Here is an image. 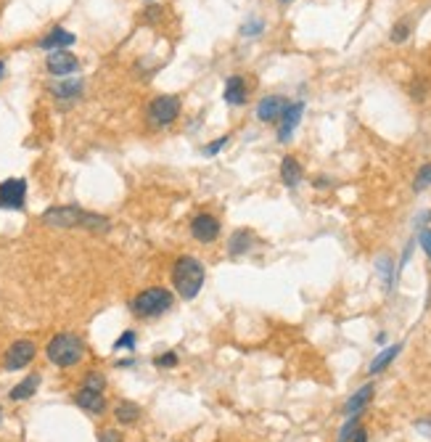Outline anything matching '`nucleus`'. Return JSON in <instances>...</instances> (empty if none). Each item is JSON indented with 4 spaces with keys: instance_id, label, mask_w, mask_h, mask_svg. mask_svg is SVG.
<instances>
[{
    "instance_id": "obj_31",
    "label": "nucleus",
    "mask_w": 431,
    "mask_h": 442,
    "mask_svg": "<svg viewBox=\"0 0 431 442\" xmlns=\"http://www.w3.org/2000/svg\"><path fill=\"white\" fill-rule=\"evenodd\" d=\"M418 241H421L423 252H426V257L431 260V231H421V236H418Z\"/></svg>"
},
{
    "instance_id": "obj_6",
    "label": "nucleus",
    "mask_w": 431,
    "mask_h": 442,
    "mask_svg": "<svg viewBox=\"0 0 431 442\" xmlns=\"http://www.w3.org/2000/svg\"><path fill=\"white\" fill-rule=\"evenodd\" d=\"M27 199V180L9 178L0 183V209H21Z\"/></svg>"
},
{
    "instance_id": "obj_12",
    "label": "nucleus",
    "mask_w": 431,
    "mask_h": 442,
    "mask_svg": "<svg viewBox=\"0 0 431 442\" xmlns=\"http://www.w3.org/2000/svg\"><path fill=\"white\" fill-rule=\"evenodd\" d=\"M75 403L93 416H101L106 411V400H103V392H95V389H87V386H80V392L75 395Z\"/></svg>"
},
{
    "instance_id": "obj_25",
    "label": "nucleus",
    "mask_w": 431,
    "mask_h": 442,
    "mask_svg": "<svg viewBox=\"0 0 431 442\" xmlns=\"http://www.w3.org/2000/svg\"><path fill=\"white\" fill-rule=\"evenodd\" d=\"M357 429V416H349V421L341 426V432H339V442H349L352 440V434Z\"/></svg>"
},
{
    "instance_id": "obj_19",
    "label": "nucleus",
    "mask_w": 431,
    "mask_h": 442,
    "mask_svg": "<svg viewBox=\"0 0 431 442\" xmlns=\"http://www.w3.org/2000/svg\"><path fill=\"white\" fill-rule=\"evenodd\" d=\"M114 419L119 423H135L141 419V405L122 400V403H117V408H114Z\"/></svg>"
},
{
    "instance_id": "obj_35",
    "label": "nucleus",
    "mask_w": 431,
    "mask_h": 442,
    "mask_svg": "<svg viewBox=\"0 0 431 442\" xmlns=\"http://www.w3.org/2000/svg\"><path fill=\"white\" fill-rule=\"evenodd\" d=\"M281 3H289V0H281Z\"/></svg>"
},
{
    "instance_id": "obj_18",
    "label": "nucleus",
    "mask_w": 431,
    "mask_h": 442,
    "mask_svg": "<svg viewBox=\"0 0 431 442\" xmlns=\"http://www.w3.org/2000/svg\"><path fill=\"white\" fill-rule=\"evenodd\" d=\"M254 244V236L249 233V231H235L233 236H230V241H228V252L233 254V257H241V254H246L249 249H252Z\"/></svg>"
},
{
    "instance_id": "obj_13",
    "label": "nucleus",
    "mask_w": 431,
    "mask_h": 442,
    "mask_svg": "<svg viewBox=\"0 0 431 442\" xmlns=\"http://www.w3.org/2000/svg\"><path fill=\"white\" fill-rule=\"evenodd\" d=\"M223 98H225V104L230 106H241L246 104V83L241 75H230L225 83V93H223Z\"/></svg>"
},
{
    "instance_id": "obj_21",
    "label": "nucleus",
    "mask_w": 431,
    "mask_h": 442,
    "mask_svg": "<svg viewBox=\"0 0 431 442\" xmlns=\"http://www.w3.org/2000/svg\"><path fill=\"white\" fill-rule=\"evenodd\" d=\"M53 93L58 95V98H77V95L83 93V83L80 80H72V83H61L53 88Z\"/></svg>"
},
{
    "instance_id": "obj_26",
    "label": "nucleus",
    "mask_w": 431,
    "mask_h": 442,
    "mask_svg": "<svg viewBox=\"0 0 431 442\" xmlns=\"http://www.w3.org/2000/svg\"><path fill=\"white\" fill-rule=\"evenodd\" d=\"M228 143H230V135H223V138H217L215 143L204 146V154H206V157H215V154H220V151L225 149Z\"/></svg>"
},
{
    "instance_id": "obj_28",
    "label": "nucleus",
    "mask_w": 431,
    "mask_h": 442,
    "mask_svg": "<svg viewBox=\"0 0 431 442\" xmlns=\"http://www.w3.org/2000/svg\"><path fill=\"white\" fill-rule=\"evenodd\" d=\"M154 366H156V368H175V366H178V355H175V352L159 355V358L154 360Z\"/></svg>"
},
{
    "instance_id": "obj_30",
    "label": "nucleus",
    "mask_w": 431,
    "mask_h": 442,
    "mask_svg": "<svg viewBox=\"0 0 431 442\" xmlns=\"http://www.w3.org/2000/svg\"><path fill=\"white\" fill-rule=\"evenodd\" d=\"M98 442H124V440L117 429H103V432L98 434Z\"/></svg>"
},
{
    "instance_id": "obj_2",
    "label": "nucleus",
    "mask_w": 431,
    "mask_h": 442,
    "mask_svg": "<svg viewBox=\"0 0 431 442\" xmlns=\"http://www.w3.org/2000/svg\"><path fill=\"white\" fill-rule=\"evenodd\" d=\"M204 278H206V270L201 260L193 257V254H183L175 260V268H172V283H175V289L183 300H193L198 297L201 292V286H204Z\"/></svg>"
},
{
    "instance_id": "obj_4",
    "label": "nucleus",
    "mask_w": 431,
    "mask_h": 442,
    "mask_svg": "<svg viewBox=\"0 0 431 442\" xmlns=\"http://www.w3.org/2000/svg\"><path fill=\"white\" fill-rule=\"evenodd\" d=\"M172 307V294L164 286H151L132 300V312L141 318H159Z\"/></svg>"
},
{
    "instance_id": "obj_29",
    "label": "nucleus",
    "mask_w": 431,
    "mask_h": 442,
    "mask_svg": "<svg viewBox=\"0 0 431 442\" xmlns=\"http://www.w3.org/2000/svg\"><path fill=\"white\" fill-rule=\"evenodd\" d=\"M262 21L260 19H254V21H249V24H244V27H241V35H246V38H254V35H260V32H262Z\"/></svg>"
},
{
    "instance_id": "obj_7",
    "label": "nucleus",
    "mask_w": 431,
    "mask_h": 442,
    "mask_svg": "<svg viewBox=\"0 0 431 442\" xmlns=\"http://www.w3.org/2000/svg\"><path fill=\"white\" fill-rule=\"evenodd\" d=\"M38 355V347H35V342H29V339H19V342H14L6 352V368L9 371H19V368H27L32 360Z\"/></svg>"
},
{
    "instance_id": "obj_16",
    "label": "nucleus",
    "mask_w": 431,
    "mask_h": 442,
    "mask_svg": "<svg viewBox=\"0 0 431 442\" xmlns=\"http://www.w3.org/2000/svg\"><path fill=\"white\" fill-rule=\"evenodd\" d=\"M38 386H40V374H29L24 382H19V384L11 389V400H14V403L29 400V397L38 392Z\"/></svg>"
},
{
    "instance_id": "obj_14",
    "label": "nucleus",
    "mask_w": 431,
    "mask_h": 442,
    "mask_svg": "<svg viewBox=\"0 0 431 442\" xmlns=\"http://www.w3.org/2000/svg\"><path fill=\"white\" fill-rule=\"evenodd\" d=\"M69 46H75V35L66 32L64 27L50 29L46 38L40 40V48H46V51H58V48H69Z\"/></svg>"
},
{
    "instance_id": "obj_34",
    "label": "nucleus",
    "mask_w": 431,
    "mask_h": 442,
    "mask_svg": "<svg viewBox=\"0 0 431 442\" xmlns=\"http://www.w3.org/2000/svg\"><path fill=\"white\" fill-rule=\"evenodd\" d=\"M0 419H3V408H0Z\"/></svg>"
},
{
    "instance_id": "obj_8",
    "label": "nucleus",
    "mask_w": 431,
    "mask_h": 442,
    "mask_svg": "<svg viewBox=\"0 0 431 442\" xmlns=\"http://www.w3.org/2000/svg\"><path fill=\"white\" fill-rule=\"evenodd\" d=\"M48 64V72L56 77H69L75 75L77 69H80V61H77L75 53H69L66 48H58V51H50L46 58Z\"/></svg>"
},
{
    "instance_id": "obj_20",
    "label": "nucleus",
    "mask_w": 431,
    "mask_h": 442,
    "mask_svg": "<svg viewBox=\"0 0 431 442\" xmlns=\"http://www.w3.org/2000/svg\"><path fill=\"white\" fill-rule=\"evenodd\" d=\"M400 349H403V344H392V347H386L384 352H378L373 358V363H371V374H381V371L400 355Z\"/></svg>"
},
{
    "instance_id": "obj_11",
    "label": "nucleus",
    "mask_w": 431,
    "mask_h": 442,
    "mask_svg": "<svg viewBox=\"0 0 431 442\" xmlns=\"http://www.w3.org/2000/svg\"><path fill=\"white\" fill-rule=\"evenodd\" d=\"M302 114H304V104L297 101V104H289L286 106V112L281 114V127H278V141H291V132L297 130V125H299Z\"/></svg>"
},
{
    "instance_id": "obj_33",
    "label": "nucleus",
    "mask_w": 431,
    "mask_h": 442,
    "mask_svg": "<svg viewBox=\"0 0 431 442\" xmlns=\"http://www.w3.org/2000/svg\"><path fill=\"white\" fill-rule=\"evenodd\" d=\"M3 72H6V64H3V61H0V77H3Z\"/></svg>"
},
{
    "instance_id": "obj_9",
    "label": "nucleus",
    "mask_w": 431,
    "mask_h": 442,
    "mask_svg": "<svg viewBox=\"0 0 431 442\" xmlns=\"http://www.w3.org/2000/svg\"><path fill=\"white\" fill-rule=\"evenodd\" d=\"M191 236L201 241V244H212L217 236H220V220L209 212H201L191 220Z\"/></svg>"
},
{
    "instance_id": "obj_1",
    "label": "nucleus",
    "mask_w": 431,
    "mask_h": 442,
    "mask_svg": "<svg viewBox=\"0 0 431 442\" xmlns=\"http://www.w3.org/2000/svg\"><path fill=\"white\" fill-rule=\"evenodd\" d=\"M43 223L53 228H87V231H109L112 220L80 207H50L43 212Z\"/></svg>"
},
{
    "instance_id": "obj_24",
    "label": "nucleus",
    "mask_w": 431,
    "mask_h": 442,
    "mask_svg": "<svg viewBox=\"0 0 431 442\" xmlns=\"http://www.w3.org/2000/svg\"><path fill=\"white\" fill-rule=\"evenodd\" d=\"M431 186V164L418 169V175H415V191H423Z\"/></svg>"
},
{
    "instance_id": "obj_27",
    "label": "nucleus",
    "mask_w": 431,
    "mask_h": 442,
    "mask_svg": "<svg viewBox=\"0 0 431 442\" xmlns=\"http://www.w3.org/2000/svg\"><path fill=\"white\" fill-rule=\"evenodd\" d=\"M135 347V334L132 331H124L122 337L114 342V349H132Z\"/></svg>"
},
{
    "instance_id": "obj_23",
    "label": "nucleus",
    "mask_w": 431,
    "mask_h": 442,
    "mask_svg": "<svg viewBox=\"0 0 431 442\" xmlns=\"http://www.w3.org/2000/svg\"><path fill=\"white\" fill-rule=\"evenodd\" d=\"M83 386H87V389H95V392H103V386H106V379L98 374V371H93V374H87L85 377V384Z\"/></svg>"
},
{
    "instance_id": "obj_15",
    "label": "nucleus",
    "mask_w": 431,
    "mask_h": 442,
    "mask_svg": "<svg viewBox=\"0 0 431 442\" xmlns=\"http://www.w3.org/2000/svg\"><path fill=\"white\" fill-rule=\"evenodd\" d=\"M371 397H373V384L360 386L355 395L347 400V405H344V414H347V416H360V411H363V408L371 403Z\"/></svg>"
},
{
    "instance_id": "obj_10",
    "label": "nucleus",
    "mask_w": 431,
    "mask_h": 442,
    "mask_svg": "<svg viewBox=\"0 0 431 442\" xmlns=\"http://www.w3.org/2000/svg\"><path fill=\"white\" fill-rule=\"evenodd\" d=\"M286 106H289L286 98H281V95H267L257 106V117H260V122H278L281 114L286 112Z\"/></svg>"
},
{
    "instance_id": "obj_5",
    "label": "nucleus",
    "mask_w": 431,
    "mask_h": 442,
    "mask_svg": "<svg viewBox=\"0 0 431 442\" xmlns=\"http://www.w3.org/2000/svg\"><path fill=\"white\" fill-rule=\"evenodd\" d=\"M149 122L154 127H167L180 117V98L178 95H156L149 104Z\"/></svg>"
},
{
    "instance_id": "obj_32",
    "label": "nucleus",
    "mask_w": 431,
    "mask_h": 442,
    "mask_svg": "<svg viewBox=\"0 0 431 442\" xmlns=\"http://www.w3.org/2000/svg\"><path fill=\"white\" fill-rule=\"evenodd\" d=\"M349 442H368V432H366V429H360V426H357L355 434H352V440H349Z\"/></svg>"
},
{
    "instance_id": "obj_3",
    "label": "nucleus",
    "mask_w": 431,
    "mask_h": 442,
    "mask_svg": "<svg viewBox=\"0 0 431 442\" xmlns=\"http://www.w3.org/2000/svg\"><path fill=\"white\" fill-rule=\"evenodd\" d=\"M46 355L53 366L69 368V366H77L85 358V344L83 339L75 337V334H56V337L48 342Z\"/></svg>"
},
{
    "instance_id": "obj_22",
    "label": "nucleus",
    "mask_w": 431,
    "mask_h": 442,
    "mask_svg": "<svg viewBox=\"0 0 431 442\" xmlns=\"http://www.w3.org/2000/svg\"><path fill=\"white\" fill-rule=\"evenodd\" d=\"M410 35V21H400V24H394L392 29V43H405Z\"/></svg>"
},
{
    "instance_id": "obj_17",
    "label": "nucleus",
    "mask_w": 431,
    "mask_h": 442,
    "mask_svg": "<svg viewBox=\"0 0 431 442\" xmlns=\"http://www.w3.org/2000/svg\"><path fill=\"white\" fill-rule=\"evenodd\" d=\"M281 180L286 183V186H289V189L299 186L302 164L297 162V157H283V162H281Z\"/></svg>"
}]
</instances>
